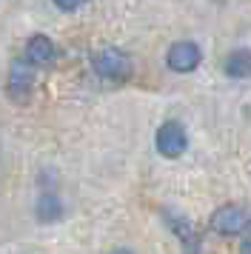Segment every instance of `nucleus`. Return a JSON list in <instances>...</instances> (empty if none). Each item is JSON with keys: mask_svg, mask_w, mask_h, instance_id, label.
Masks as SVG:
<instances>
[{"mask_svg": "<svg viewBox=\"0 0 251 254\" xmlns=\"http://www.w3.org/2000/svg\"><path fill=\"white\" fill-rule=\"evenodd\" d=\"M211 229L223 237H237L243 231L251 229V208L240 203H226L211 214Z\"/></svg>", "mask_w": 251, "mask_h": 254, "instance_id": "nucleus-1", "label": "nucleus"}, {"mask_svg": "<svg viewBox=\"0 0 251 254\" xmlns=\"http://www.w3.org/2000/svg\"><path fill=\"white\" fill-rule=\"evenodd\" d=\"M94 71L100 74L103 80H126L131 74V58L126 55L123 49L106 46L94 58Z\"/></svg>", "mask_w": 251, "mask_h": 254, "instance_id": "nucleus-2", "label": "nucleus"}, {"mask_svg": "<svg viewBox=\"0 0 251 254\" xmlns=\"http://www.w3.org/2000/svg\"><path fill=\"white\" fill-rule=\"evenodd\" d=\"M154 146H157V151L163 157H169V160L180 157L183 151L188 149V134H186L183 123L166 120V123L157 128V134H154Z\"/></svg>", "mask_w": 251, "mask_h": 254, "instance_id": "nucleus-3", "label": "nucleus"}, {"mask_svg": "<svg viewBox=\"0 0 251 254\" xmlns=\"http://www.w3.org/2000/svg\"><path fill=\"white\" fill-rule=\"evenodd\" d=\"M34 77H37V71L29 60H14L9 66V83H6V92L14 103H26L29 100V94L34 89Z\"/></svg>", "mask_w": 251, "mask_h": 254, "instance_id": "nucleus-4", "label": "nucleus"}, {"mask_svg": "<svg viewBox=\"0 0 251 254\" xmlns=\"http://www.w3.org/2000/svg\"><path fill=\"white\" fill-rule=\"evenodd\" d=\"M200 60H203V49L197 46L194 40H180V43H174L169 49V55H166V63H169L171 71H177V74H188L200 66Z\"/></svg>", "mask_w": 251, "mask_h": 254, "instance_id": "nucleus-5", "label": "nucleus"}, {"mask_svg": "<svg viewBox=\"0 0 251 254\" xmlns=\"http://www.w3.org/2000/svg\"><path fill=\"white\" fill-rule=\"evenodd\" d=\"M55 40L46 35H32L29 37V43H26V52H23V58L32 63L34 69H43V66H52L55 63Z\"/></svg>", "mask_w": 251, "mask_h": 254, "instance_id": "nucleus-6", "label": "nucleus"}, {"mask_svg": "<svg viewBox=\"0 0 251 254\" xmlns=\"http://www.w3.org/2000/svg\"><path fill=\"white\" fill-rule=\"evenodd\" d=\"M223 71L234 80H246L251 77V52L249 49H231L223 60Z\"/></svg>", "mask_w": 251, "mask_h": 254, "instance_id": "nucleus-7", "label": "nucleus"}, {"mask_svg": "<svg viewBox=\"0 0 251 254\" xmlns=\"http://www.w3.org/2000/svg\"><path fill=\"white\" fill-rule=\"evenodd\" d=\"M63 214V206H60V197L52 194V191H46V194H40V200H37V217L46 220V223H52V220H57Z\"/></svg>", "mask_w": 251, "mask_h": 254, "instance_id": "nucleus-8", "label": "nucleus"}, {"mask_svg": "<svg viewBox=\"0 0 251 254\" xmlns=\"http://www.w3.org/2000/svg\"><path fill=\"white\" fill-rule=\"evenodd\" d=\"M83 3H89V0H55L57 9H63V12H74V9H80Z\"/></svg>", "mask_w": 251, "mask_h": 254, "instance_id": "nucleus-9", "label": "nucleus"}, {"mask_svg": "<svg viewBox=\"0 0 251 254\" xmlns=\"http://www.w3.org/2000/svg\"><path fill=\"white\" fill-rule=\"evenodd\" d=\"M243 254H251V240L243 243Z\"/></svg>", "mask_w": 251, "mask_h": 254, "instance_id": "nucleus-10", "label": "nucleus"}, {"mask_svg": "<svg viewBox=\"0 0 251 254\" xmlns=\"http://www.w3.org/2000/svg\"><path fill=\"white\" fill-rule=\"evenodd\" d=\"M112 254H131L128 249H117V252H112Z\"/></svg>", "mask_w": 251, "mask_h": 254, "instance_id": "nucleus-11", "label": "nucleus"}]
</instances>
